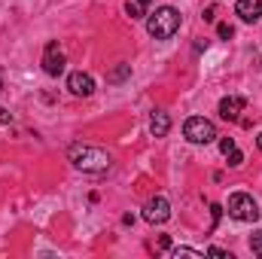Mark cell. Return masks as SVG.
<instances>
[{
  "instance_id": "6da1fadb",
  "label": "cell",
  "mask_w": 262,
  "mask_h": 259,
  "mask_svg": "<svg viewBox=\"0 0 262 259\" xmlns=\"http://www.w3.org/2000/svg\"><path fill=\"white\" fill-rule=\"evenodd\" d=\"M67 159H70V165H73L76 171H82V174H104V171L113 165L110 153L101 149V146H95V143H73V146L67 149Z\"/></svg>"
},
{
  "instance_id": "7a4b0ae2",
  "label": "cell",
  "mask_w": 262,
  "mask_h": 259,
  "mask_svg": "<svg viewBox=\"0 0 262 259\" xmlns=\"http://www.w3.org/2000/svg\"><path fill=\"white\" fill-rule=\"evenodd\" d=\"M146 31H149V37H156V40H171V37L180 31V12H177L174 6H159L156 12H149Z\"/></svg>"
},
{
  "instance_id": "3957f363",
  "label": "cell",
  "mask_w": 262,
  "mask_h": 259,
  "mask_svg": "<svg viewBox=\"0 0 262 259\" xmlns=\"http://www.w3.org/2000/svg\"><path fill=\"white\" fill-rule=\"evenodd\" d=\"M229 217L241 220V223H256L259 220V204L253 201V195L235 192V195H229Z\"/></svg>"
},
{
  "instance_id": "277c9868",
  "label": "cell",
  "mask_w": 262,
  "mask_h": 259,
  "mask_svg": "<svg viewBox=\"0 0 262 259\" xmlns=\"http://www.w3.org/2000/svg\"><path fill=\"white\" fill-rule=\"evenodd\" d=\"M183 137H186L189 143L204 146V143L216 140V128H213L210 119H204V116H192V119H186V125H183Z\"/></svg>"
},
{
  "instance_id": "5b68a950",
  "label": "cell",
  "mask_w": 262,
  "mask_h": 259,
  "mask_svg": "<svg viewBox=\"0 0 262 259\" xmlns=\"http://www.w3.org/2000/svg\"><path fill=\"white\" fill-rule=\"evenodd\" d=\"M143 220H146L149 226H162V223H168V220H171V204H168V198H165V195L149 198V201L143 204Z\"/></svg>"
},
{
  "instance_id": "8992f818",
  "label": "cell",
  "mask_w": 262,
  "mask_h": 259,
  "mask_svg": "<svg viewBox=\"0 0 262 259\" xmlns=\"http://www.w3.org/2000/svg\"><path fill=\"white\" fill-rule=\"evenodd\" d=\"M64 52L58 49V43H49L46 46V52H43V70L49 73V76H61L64 73Z\"/></svg>"
},
{
  "instance_id": "52a82bcc",
  "label": "cell",
  "mask_w": 262,
  "mask_h": 259,
  "mask_svg": "<svg viewBox=\"0 0 262 259\" xmlns=\"http://www.w3.org/2000/svg\"><path fill=\"white\" fill-rule=\"evenodd\" d=\"M67 89H70L73 95H79V98H89V95L95 92V79H92L89 73H82V70H73V73L67 76Z\"/></svg>"
},
{
  "instance_id": "ba28073f",
  "label": "cell",
  "mask_w": 262,
  "mask_h": 259,
  "mask_svg": "<svg viewBox=\"0 0 262 259\" xmlns=\"http://www.w3.org/2000/svg\"><path fill=\"white\" fill-rule=\"evenodd\" d=\"M247 107V101L241 98V95H229V98H223L220 101V116L223 119H229V122H235L238 116H241V110Z\"/></svg>"
},
{
  "instance_id": "9c48e42d",
  "label": "cell",
  "mask_w": 262,
  "mask_h": 259,
  "mask_svg": "<svg viewBox=\"0 0 262 259\" xmlns=\"http://www.w3.org/2000/svg\"><path fill=\"white\" fill-rule=\"evenodd\" d=\"M235 12L241 15V21L253 25V21L262 18V0H238V3H235Z\"/></svg>"
},
{
  "instance_id": "30bf717a",
  "label": "cell",
  "mask_w": 262,
  "mask_h": 259,
  "mask_svg": "<svg viewBox=\"0 0 262 259\" xmlns=\"http://www.w3.org/2000/svg\"><path fill=\"white\" fill-rule=\"evenodd\" d=\"M149 131H152V137H165V134L171 131V116H168L165 110H152V116H149Z\"/></svg>"
},
{
  "instance_id": "8fae6325",
  "label": "cell",
  "mask_w": 262,
  "mask_h": 259,
  "mask_svg": "<svg viewBox=\"0 0 262 259\" xmlns=\"http://www.w3.org/2000/svg\"><path fill=\"white\" fill-rule=\"evenodd\" d=\"M149 3H152V0H128V3H125V12H128L131 18H143L146 9H149Z\"/></svg>"
},
{
  "instance_id": "7c38bea8",
  "label": "cell",
  "mask_w": 262,
  "mask_h": 259,
  "mask_svg": "<svg viewBox=\"0 0 262 259\" xmlns=\"http://www.w3.org/2000/svg\"><path fill=\"white\" fill-rule=\"evenodd\" d=\"M128 76H131V64H116L113 70H107V82H113V85L116 82H125Z\"/></svg>"
},
{
  "instance_id": "4fadbf2b",
  "label": "cell",
  "mask_w": 262,
  "mask_h": 259,
  "mask_svg": "<svg viewBox=\"0 0 262 259\" xmlns=\"http://www.w3.org/2000/svg\"><path fill=\"white\" fill-rule=\"evenodd\" d=\"M171 256H174V259H180V256H189V259H204V253H201V250H192V247H174V250H171Z\"/></svg>"
},
{
  "instance_id": "5bb4252c",
  "label": "cell",
  "mask_w": 262,
  "mask_h": 259,
  "mask_svg": "<svg viewBox=\"0 0 262 259\" xmlns=\"http://www.w3.org/2000/svg\"><path fill=\"white\" fill-rule=\"evenodd\" d=\"M250 250H253L256 256H262V229H259V232H253V235H250Z\"/></svg>"
},
{
  "instance_id": "9a60e30c",
  "label": "cell",
  "mask_w": 262,
  "mask_h": 259,
  "mask_svg": "<svg viewBox=\"0 0 262 259\" xmlns=\"http://www.w3.org/2000/svg\"><path fill=\"white\" fill-rule=\"evenodd\" d=\"M226 159H229V165H232V168H238V165H244V153H241L238 146H235V149H232V153H229Z\"/></svg>"
},
{
  "instance_id": "2e32d148",
  "label": "cell",
  "mask_w": 262,
  "mask_h": 259,
  "mask_svg": "<svg viewBox=\"0 0 262 259\" xmlns=\"http://www.w3.org/2000/svg\"><path fill=\"white\" fill-rule=\"evenodd\" d=\"M216 34H220L223 40H232V37H235V28H232V25H216Z\"/></svg>"
},
{
  "instance_id": "e0dca14e",
  "label": "cell",
  "mask_w": 262,
  "mask_h": 259,
  "mask_svg": "<svg viewBox=\"0 0 262 259\" xmlns=\"http://www.w3.org/2000/svg\"><path fill=\"white\" fill-rule=\"evenodd\" d=\"M232 149H235V140H232V137H223V140H220V153H223V156H229Z\"/></svg>"
},
{
  "instance_id": "ac0fdd59",
  "label": "cell",
  "mask_w": 262,
  "mask_h": 259,
  "mask_svg": "<svg viewBox=\"0 0 262 259\" xmlns=\"http://www.w3.org/2000/svg\"><path fill=\"white\" fill-rule=\"evenodd\" d=\"M207 253H210V256H220V259H226V256H229V253H226V250H220V247H210Z\"/></svg>"
},
{
  "instance_id": "d6986e66",
  "label": "cell",
  "mask_w": 262,
  "mask_h": 259,
  "mask_svg": "<svg viewBox=\"0 0 262 259\" xmlns=\"http://www.w3.org/2000/svg\"><path fill=\"white\" fill-rule=\"evenodd\" d=\"M0 122H9V110H0Z\"/></svg>"
},
{
  "instance_id": "ffe728a7",
  "label": "cell",
  "mask_w": 262,
  "mask_h": 259,
  "mask_svg": "<svg viewBox=\"0 0 262 259\" xmlns=\"http://www.w3.org/2000/svg\"><path fill=\"white\" fill-rule=\"evenodd\" d=\"M256 143H259V149H262V134H259V137H256Z\"/></svg>"
},
{
  "instance_id": "44dd1931",
  "label": "cell",
  "mask_w": 262,
  "mask_h": 259,
  "mask_svg": "<svg viewBox=\"0 0 262 259\" xmlns=\"http://www.w3.org/2000/svg\"><path fill=\"white\" fill-rule=\"evenodd\" d=\"M0 92H3V79H0Z\"/></svg>"
}]
</instances>
